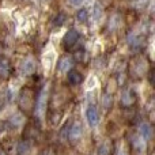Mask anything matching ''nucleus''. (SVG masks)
<instances>
[{"mask_svg":"<svg viewBox=\"0 0 155 155\" xmlns=\"http://www.w3.org/2000/svg\"><path fill=\"white\" fill-rule=\"evenodd\" d=\"M40 155H56V153H54L52 148H45V150H42L41 151V154Z\"/></svg>","mask_w":155,"mask_h":155,"instance_id":"19","label":"nucleus"},{"mask_svg":"<svg viewBox=\"0 0 155 155\" xmlns=\"http://www.w3.org/2000/svg\"><path fill=\"white\" fill-rule=\"evenodd\" d=\"M0 155H7V151H5L3 147H0Z\"/></svg>","mask_w":155,"mask_h":155,"instance_id":"21","label":"nucleus"},{"mask_svg":"<svg viewBox=\"0 0 155 155\" xmlns=\"http://www.w3.org/2000/svg\"><path fill=\"white\" fill-rule=\"evenodd\" d=\"M46 105H48V94H46V90H41L38 93V95H35V104H34V116L37 118H42L44 114L46 112Z\"/></svg>","mask_w":155,"mask_h":155,"instance_id":"3","label":"nucleus"},{"mask_svg":"<svg viewBox=\"0 0 155 155\" xmlns=\"http://www.w3.org/2000/svg\"><path fill=\"white\" fill-rule=\"evenodd\" d=\"M21 71L25 76H29V75H33V74L37 71V63L33 57H27L22 61V65H21Z\"/></svg>","mask_w":155,"mask_h":155,"instance_id":"9","label":"nucleus"},{"mask_svg":"<svg viewBox=\"0 0 155 155\" xmlns=\"http://www.w3.org/2000/svg\"><path fill=\"white\" fill-rule=\"evenodd\" d=\"M35 104V91L30 87H23L18 95L19 110L25 114H31Z\"/></svg>","mask_w":155,"mask_h":155,"instance_id":"1","label":"nucleus"},{"mask_svg":"<svg viewBox=\"0 0 155 155\" xmlns=\"http://www.w3.org/2000/svg\"><path fill=\"white\" fill-rule=\"evenodd\" d=\"M0 53H2V45H0Z\"/></svg>","mask_w":155,"mask_h":155,"instance_id":"24","label":"nucleus"},{"mask_svg":"<svg viewBox=\"0 0 155 155\" xmlns=\"http://www.w3.org/2000/svg\"><path fill=\"white\" fill-rule=\"evenodd\" d=\"M121 106L123 107H131L134 106V104L136 102V95H135V91L132 90V88L127 87L123 90V93H121Z\"/></svg>","mask_w":155,"mask_h":155,"instance_id":"4","label":"nucleus"},{"mask_svg":"<svg viewBox=\"0 0 155 155\" xmlns=\"http://www.w3.org/2000/svg\"><path fill=\"white\" fill-rule=\"evenodd\" d=\"M30 148H31V143L27 139H23V140H21L18 144V153H19V155H25L26 153H29Z\"/></svg>","mask_w":155,"mask_h":155,"instance_id":"16","label":"nucleus"},{"mask_svg":"<svg viewBox=\"0 0 155 155\" xmlns=\"http://www.w3.org/2000/svg\"><path fill=\"white\" fill-rule=\"evenodd\" d=\"M82 135H83V127L82 124L79 123V121H75V123L72 124V125L70 127V131H68V139H70V142L72 143H76L78 140L82 139Z\"/></svg>","mask_w":155,"mask_h":155,"instance_id":"7","label":"nucleus"},{"mask_svg":"<svg viewBox=\"0 0 155 155\" xmlns=\"http://www.w3.org/2000/svg\"><path fill=\"white\" fill-rule=\"evenodd\" d=\"M147 70V61H146V57L143 56H136L135 59H132L131 64H129V74L134 79H142L146 75Z\"/></svg>","mask_w":155,"mask_h":155,"instance_id":"2","label":"nucleus"},{"mask_svg":"<svg viewBox=\"0 0 155 155\" xmlns=\"http://www.w3.org/2000/svg\"><path fill=\"white\" fill-rule=\"evenodd\" d=\"M68 2H70L71 5H74V7H78V5H80L83 2H84V0H68Z\"/></svg>","mask_w":155,"mask_h":155,"instance_id":"20","label":"nucleus"},{"mask_svg":"<svg viewBox=\"0 0 155 155\" xmlns=\"http://www.w3.org/2000/svg\"><path fill=\"white\" fill-rule=\"evenodd\" d=\"M118 155H127L125 153H120V154H118Z\"/></svg>","mask_w":155,"mask_h":155,"instance_id":"23","label":"nucleus"},{"mask_svg":"<svg viewBox=\"0 0 155 155\" xmlns=\"http://www.w3.org/2000/svg\"><path fill=\"white\" fill-rule=\"evenodd\" d=\"M65 21H67V14L65 12H63V11H60V12H57L56 15H54V18H53V26L54 27H60V26H63V25L65 23Z\"/></svg>","mask_w":155,"mask_h":155,"instance_id":"15","label":"nucleus"},{"mask_svg":"<svg viewBox=\"0 0 155 155\" xmlns=\"http://www.w3.org/2000/svg\"><path fill=\"white\" fill-rule=\"evenodd\" d=\"M83 80H84V78H83V75L79 72V71L70 70L67 72V82L70 83L71 86H79V84H82Z\"/></svg>","mask_w":155,"mask_h":155,"instance_id":"12","label":"nucleus"},{"mask_svg":"<svg viewBox=\"0 0 155 155\" xmlns=\"http://www.w3.org/2000/svg\"><path fill=\"white\" fill-rule=\"evenodd\" d=\"M78 40H79V33H78L75 29L68 30L64 34V38H63V46H64V49L68 51V49L74 48V46L76 45Z\"/></svg>","mask_w":155,"mask_h":155,"instance_id":"5","label":"nucleus"},{"mask_svg":"<svg viewBox=\"0 0 155 155\" xmlns=\"http://www.w3.org/2000/svg\"><path fill=\"white\" fill-rule=\"evenodd\" d=\"M137 134L143 142H148L153 137V127L148 123H142L137 127Z\"/></svg>","mask_w":155,"mask_h":155,"instance_id":"11","label":"nucleus"},{"mask_svg":"<svg viewBox=\"0 0 155 155\" xmlns=\"http://www.w3.org/2000/svg\"><path fill=\"white\" fill-rule=\"evenodd\" d=\"M86 120H87L88 125L90 127H97L99 123V112L98 107L94 106V105H90L86 109Z\"/></svg>","mask_w":155,"mask_h":155,"instance_id":"6","label":"nucleus"},{"mask_svg":"<svg viewBox=\"0 0 155 155\" xmlns=\"http://www.w3.org/2000/svg\"><path fill=\"white\" fill-rule=\"evenodd\" d=\"M72 65H74V57L70 56V54H64L57 61V71L61 74H65L70 70H72Z\"/></svg>","mask_w":155,"mask_h":155,"instance_id":"8","label":"nucleus"},{"mask_svg":"<svg viewBox=\"0 0 155 155\" xmlns=\"http://www.w3.org/2000/svg\"><path fill=\"white\" fill-rule=\"evenodd\" d=\"M3 106H4V101H3V98H0V110H2Z\"/></svg>","mask_w":155,"mask_h":155,"instance_id":"22","label":"nucleus"},{"mask_svg":"<svg viewBox=\"0 0 155 155\" xmlns=\"http://www.w3.org/2000/svg\"><path fill=\"white\" fill-rule=\"evenodd\" d=\"M76 21L79 23H86L88 21V11L86 8H80L76 12Z\"/></svg>","mask_w":155,"mask_h":155,"instance_id":"17","label":"nucleus"},{"mask_svg":"<svg viewBox=\"0 0 155 155\" xmlns=\"http://www.w3.org/2000/svg\"><path fill=\"white\" fill-rule=\"evenodd\" d=\"M102 102H104V106L106 107V109H109L110 105H112V102H113V94L105 93L104 94V98H102Z\"/></svg>","mask_w":155,"mask_h":155,"instance_id":"18","label":"nucleus"},{"mask_svg":"<svg viewBox=\"0 0 155 155\" xmlns=\"http://www.w3.org/2000/svg\"><path fill=\"white\" fill-rule=\"evenodd\" d=\"M128 44L132 49H139L144 45V38H143V35H140V34L131 33V34L128 35Z\"/></svg>","mask_w":155,"mask_h":155,"instance_id":"13","label":"nucleus"},{"mask_svg":"<svg viewBox=\"0 0 155 155\" xmlns=\"http://www.w3.org/2000/svg\"><path fill=\"white\" fill-rule=\"evenodd\" d=\"M12 74V65L7 57L0 56V79L7 80Z\"/></svg>","mask_w":155,"mask_h":155,"instance_id":"10","label":"nucleus"},{"mask_svg":"<svg viewBox=\"0 0 155 155\" xmlns=\"http://www.w3.org/2000/svg\"><path fill=\"white\" fill-rule=\"evenodd\" d=\"M112 153H113V143L110 140H104L98 146V150H97L98 155H110Z\"/></svg>","mask_w":155,"mask_h":155,"instance_id":"14","label":"nucleus"}]
</instances>
